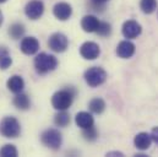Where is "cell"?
I'll use <instances>...</instances> for the list:
<instances>
[{
  "label": "cell",
  "instance_id": "20",
  "mask_svg": "<svg viewBox=\"0 0 158 157\" xmlns=\"http://www.w3.org/2000/svg\"><path fill=\"white\" fill-rule=\"evenodd\" d=\"M140 7L143 14H152L157 10V0H141Z\"/></svg>",
  "mask_w": 158,
  "mask_h": 157
},
{
  "label": "cell",
  "instance_id": "11",
  "mask_svg": "<svg viewBox=\"0 0 158 157\" xmlns=\"http://www.w3.org/2000/svg\"><path fill=\"white\" fill-rule=\"evenodd\" d=\"M21 50L26 55H33L40 49V42L36 37H25L21 40Z\"/></svg>",
  "mask_w": 158,
  "mask_h": 157
},
{
  "label": "cell",
  "instance_id": "21",
  "mask_svg": "<svg viewBox=\"0 0 158 157\" xmlns=\"http://www.w3.org/2000/svg\"><path fill=\"white\" fill-rule=\"evenodd\" d=\"M54 123H55L56 126L65 128V126L69 125V123H70V114L66 113L65 111H60V112L54 117Z\"/></svg>",
  "mask_w": 158,
  "mask_h": 157
},
{
  "label": "cell",
  "instance_id": "8",
  "mask_svg": "<svg viewBox=\"0 0 158 157\" xmlns=\"http://www.w3.org/2000/svg\"><path fill=\"white\" fill-rule=\"evenodd\" d=\"M121 32H123V36L127 39H134L136 37H139L142 32V27L141 25L137 22V21H134V20H129V21H125L123 27H121Z\"/></svg>",
  "mask_w": 158,
  "mask_h": 157
},
{
  "label": "cell",
  "instance_id": "7",
  "mask_svg": "<svg viewBox=\"0 0 158 157\" xmlns=\"http://www.w3.org/2000/svg\"><path fill=\"white\" fill-rule=\"evenodd\" d=\"M80 54H81L82 58H85L87 60H94L99 57L101 48L94 42H85L80 47Z\"/></svg>",
  "mask_w": 158,
  "mask_h": 157
},
{
  "label": "cell",
  "instance_id": "30",
  "mask_svg": "<svg viewBox=\"0 0 158 157\" xmlns=\"http://www.w3.org/2000/svg\"><path fill=\"white\" fill-rule=\"evenodd\" d=\"M5 1H6V0H0V2H5Z\"/></svg>",
  "mask_w": 158,
  "mask_h": 157
},
{
  "label": "cell",
  "instance_id": "9",
  "mask_svg": "<svg viewBox=\"0 0 158 157\" xmlns=\"http://www.w3.org/2000/svg\"><path fill=\"white\" fill-rule=\"evenodd\" d=\"M43 12H44V4L40 0H31L25 7V14L31 20H38L43 15Z\"/></svg>",
  "mask_w": 158,
  "mask_h": 157
},
{
  "label": "cell",
  "instance_id": "1",
  "mask_svg": "<svg viewBox=\"0 0 158 157\" xmlns=\"http://www.w3.org/2000/svg\"><path fill=\"white\" fill-rule=\"evenodd\" d=\"M75 97V90L69 87L55 92L52 97V104L56 111H66L71 107Z\"/></svg>",
  "mask_w": 158,
  "mask_h": 157
},
{
  "label": "cell",
  "instance_id": "25",
  "mask_svg": "<svg viewBox=\"0 0 158 157\" xmlns=\"http://www.w3.org/2000/svg\"><path fill=\"white\" fill-rule=\"evenodd\" d=\"M0 156L2 157H16L17 156V150L14 145H5L0 150Z\"/></svg>",
  "mask_w": 158,
  "mask_h": 157
},
{
  "label": "cell",
  "instance_id": "19",
  "mask_svg": "<svg viewBox=\"0 0 158 157\" xmlns=\"http://www.w3.org/2000/svg\"><path fill=\"white\" fill-rule=\"evenodd\" d=\"M12 63L11 55L5 47H0V69H7Z\"/></svg>",
  "mask_w": 158,
  "mask_h": 157
},
{
  "label": "cell",
  "instance_id": "29",
  "mask_svg": "<svg viewBox=\"0 0 158 157\" xmlns=\"http://www.w3.org/2000/svg\"><path fill=\"white\" fill-rule=\"evenodd\" d=\"M2 25V14H1V11H0V26Z\"/></svg>",
  "mask_w": 158,
  "mask_h": 157
},
{
  "label": "cell",
  "instance_id": "15",
  "mask_svg": "<svg viewBox=\"0 0 158 157\" xmlns=\"http://www.w3.org/2000/svg\"><path fill=\"white\" fill-rule=\"evenodd\" d=\"M75 121L77 126H80L81 129H85V128L92 126L94 123V119L92 117V114L88 112H79L75 117Z\"/></svg>",
  "mask_w": 158,
  "mask_h": 157
},
{
  "label": "cell",
  "instance_id": "24",
  "mask_svg": "<svg viewBox=\"0 0 158 157\" xmlns=\"http://www.w3.org/2000/svg\"><path fill=\"white\" fill-rule=\"evenodd\" d=\"M101 37H108L112 33V26L108 22H99L98 28L96 31Z\"/></svg>",
  "mask_w": 158,
  "mask_h": 157
},
{
  "label": "cell",
  "instance_id": "10",
  "mask_svg": "<svg viewBox=\"0 0 158 157\" xmlns=\"http://www.w3.org/2000/svg\"><path fill=\"white\" fill-rule=\"evenodd\" d=\"M54 16L60 21H66L73 15V7L68 2H58L53 7Z\"/></svg>",
  "mask_w": 158,
  "mask_h": 157
},
{
  "label": "cell",
  "instance_id": "2",
  "mask_svg": "<svg viewBox=\"0 0 158 157\" xmlns=\"http://www.w3.org/2000/svg\"><path fill=\"white\" fill-rule=\"evenodd\" d=\"M56 66H58V59L52 54L40 53L35 58V68L40 75H45L55 70Z\"/></svg>",
  "mask_w": 158,
  "mask_h": 157
},
{
  "label": "cell",
  "instance_id": "23",
  "mask_svg": "<svg viewBox=\"0 0 158 157\" xmlns=\"http://www.w3.org/2000/svg\"><path fill=\"white\" fill-rule=\"evenodd\" d=\"M82 130H83L82 131V136H83L85 140H87V141H96L97 140L98 131H97V129L93 125L92 126H88V128H85Z\"/></svg>",
  "mask_w": 158,
  "mask_h": 157
},
{
  "label": "cell",
  "instance_id": "6",
  "mask_svg": "<svg viewBox=\"0 0 158 157\" xmlns=\"http://www.w3.org/2000/svg\"><path fill=\"white\" fill-rule=\"evenodd\" d=\"M48 45L49 48L55 52V53H63L68 49L69 47V39L65 35L58 32V33H53L49 39H48Z\"/></svg>",
  "mask_w": 158,
  "mask_h": 157
},
{
  "label": "cell",
  "instance_id": "14",
  "mask_svg": "<svg viewBox=\"0 0 158 157\" xmlns=\"http://www.w3.org/2000/svg\"><path fill=\"white\" fill-rule=\"evenodd\" d=\"M134 144H135V146H136L139 150L145 151V150L150 149V146H151V144H152V138H151V135L147 134V133H139V134L135 136V139H134Z\"/></svg>",
  "mask_w": 158,
  "mask_h": 157
},
{
  "label": "cell",
  "instance_id": "16",
  "mask_svg": "<svg viewBox=\"0 0 158 157\" xmlns=\"http://www.w3.org/2000/svg\"><path fill=\"white\" fill-rule=\"evenodd\" d=\"M7 88L14 92V93H19V92H22L23 87H25V81L23 78L19 75H14L7 80Z\"/></svg>",
  "mask_w": 158,
  "mask_h": 157
},
{
  "label": "cell",
  "instance_id": "28",
  "mask_svg": "<svg viewBox=\"0 0 158 157\" xmlns=\"http://www.w3.org/2000/svg\"><path fill=\"white\" fill-rule=\"evenodd\" d=\"M112 155H118V156H123V154H121V152H117V151H114V152H108V154H107V156H112Z\"/></svg>",
  "mask_w": 158,
  "mask_h": 157
},
{
  "label": "cell",
  "instance_id": "22",
  "mask_svg": "<svg viewBox=\"0 0 158 157\" xmlns=\"http://www.w3.org/2000/svg\"><path fill=\"white\" fill-rule=\"evenodd\" d=\"M25 33V27L22 23H14L10 28H9V35L14 39L21 38Z\"/></svg>",
  "mask_w": 158,
  "mask_h": 157
},
{
  "label": "cell",
  "instance_id": "27",
  "mask_svg": "<svg viewBox=\"0 0 158 157\" xmlns=\"http://www.w3.org/2000/svg\"><path fill=\"white\" fill-rule=\"evenodd\" d=\"M107 1H109V0H91V2H94V4H99V5H104Z\"/></svg>",
  "mask_w": 158,
  "mask_h": 157
},
{
  "label": "cell",
  "instance_id": "12",
  "mask_svg": "<svg viewBox=\"0 0 158 157\" xmlns=\"http://www.w3.org/2000/svg\"><path fill=\"white\" fill-rule=\"evenodd\" d=\"M135 50H136V47L132 42L130 40H121L117 47V54H118L119 58L121 59H129L131 58L134 54H135Z\"/></svg>",
  "mask_w": 158,
  "mask_h": 157
},
{
  "label": "cell",
  "instance_id": "4",
  "mask_svg": "<svg viewBox=\"0 0 158 157\" xmlns=\"http://www.w3.org/2000/svg\"><path fill=\"white\" fill-rule=\"evenodd\" d=\"M85 81L89 87H98L107 80V73L99 66H92L85 71Z\"/></svg>",
  "mask_w": 158,
  "mask_h": 157
},
{
  "label": "cell",
  "instance_id": "3",
  "mask_svg": "<svg viewBox=\"0 0 158 157\" xmlns=\"http://www.w3.org/2000/svg\"><path fill=\"white\" fill-rule=\"evenodd\" d=\"M21 133L20 121L15 117H5L0 121V134L5 138L14 139Z\"/></svg>",
  "mask_w": 158,
  "mask_h": 157
},
{
  "label": "cell",
  "instance_id": "13",
  "mask_svg": "<svg viewBox=\"0 0 158 157\" xmlns=\"http://www.w3.org/2000/svg\"><path fill=\"white\" fill-rule=\"evenodd\" d=\"M99 22L101 21L96 16H93V15H86L81 20V27H82V30L85 32L92 33V32H96L97 31Z\"/></svg>",
  "mask_w": 158,
  "mask_h": 157
},
{
  "label": "cell",
  "instance_id": "18",
  "mask_svg": "<svg viewBox=\"0 0 158 157\" xmlns=\"http://www.w3.org/2000/svg\"><path fill=\"white\" fill-rule=\"evenodd\" d=\"M88 107H89V111L92 113H94V114H102L104 112V109H106V102H104L103 98L97 97V98L91 100Z\"/></svg>",
  "mask_w": 158,
  "mask_h": 157
},
{
  "label": "cell",
  "instance_id": "17",
  "mask_svg": "<svg viewBox=\"0 0 158 157\" xmlns=\"http://www.w3.org/2000/svg\"><path fill=\"white\" fill-rule=\"evenodd\" d=\"M14 106L17 108V109H21V111H27L31 106V101H30V97L26 95V93H22V92H19L16 93L15 98H14Z\"/></svg>",
  "mask_w": 158,
  "mask_h": 157
},
{
  "label": "cell",
  "instance_id": "26",
  "mask_svg": "<svg viewBox=\"0 0 158 157\" xmlns=\"http://www.w3.org/2000/svg\"><path fill=\"white\" fill-rule=\"evenodd\" d=\"M151 138H152V140L156 142L158 145V126H156V128H153L152 129V131H151Z\"/></svg>",
  "mask_w": 158,
  "mask_h": 157
},
{
  "label": "cell",
  "instance_id": "5",
  "mask_svg": "<svg viewBox=\"0 0 158 157\" xmlns=\"http://www.w3.org/2000/svg\"><path fill=\"white\" fill-rule=\"evenodd\" d=\"M40 141L44 146L56 151L60 149L61 144H63V136H61V133L56 129H48L45 130L42 136H40Z\"/></svg>",
  "mask_w": 158,
  "mask_h": 157
}]
</instances>
